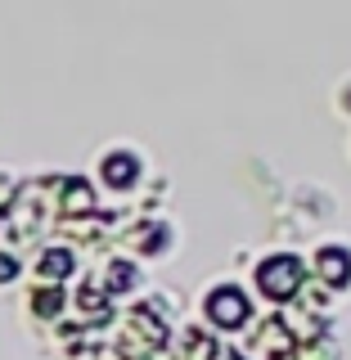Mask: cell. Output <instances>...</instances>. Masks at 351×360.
<instances>
[{"label":"cell","mask_w":351,"mask_h":360,"mask_svg":"<svg viewBox=\"0 0 351 360\" xmlns=\"http://www.w3.org/2000/svg\"><path fill=\"white\" fill-rule=\"evenodd\" d=\"M257 279H262V288H266V297H293L298 292V279H302V262L298 257H275V262H266L262 270H257Z\"/></svg>","instance_id":"cell-1"},{"label":"cell","mask_w":351,"mask_h":360,"mask_svg":"<svg viewBox=\"0 0 351 360\" xmlns=\"http://www.w3.org/2000/svg\"><path fill=\"white\" fill-rule=\"evenodd\" d=\"M208 315L221 324V329H234V324H243V320H248V297H243V288H234V284L212 288Z\"/></svg>","instance_id":"cell-2"},{"label":"cell","mask_w":351,"mask_h":360,"mask_svg":"<svg viewBox=\"0 0 351 360\" xmlns=\"http://www.w3.org/2000/svg\"><path fill=\"white\" fill-rule=\"evenodd\" d=\"M338 108H343V112H351V82H347L343 90H338Z\"/></svg>","instance_id":"cell-3"}]
</instances>
